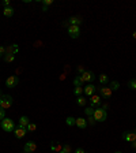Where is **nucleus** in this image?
<instances>
[{
  "label": "nucleus",
  "mask_w": 136,
  "mask_h": 153,
  "mask_svg": "<svg viewBox=\"0 0 136 153\" xmlns=\"http://www.w3.org/2000/svg\"><path fill=\"white\" fill-rule=\"evenodd\" d=\"M93 118L95 119V122H105V120H106V118H108V113H106V111H105L104 108L98 107V108L94 109Z\"/></svg>",
  "instance_id": "f257e3e1"
},
{
  "label": "nucleus",
  "mask_w": 136,
  "mask_h": 153,
  "mask_svg": "<svg viewBox=\"0 0 136 153\" xmlns=\"http://www.w3.org/2000/svg\"><path fill=\"white\" fill-rule=\"evenodd\" d=\"M12 104H14V99L10 95H3V97L0 99V108H3L4 111L11 108Z\"/></svg>",
  "instance_id": "f03ea898"
},
{
  "label": "nucleus",
  "mask_w": 136,
  "mask_h": 153,
  "mask_svg": "<svg viewBox=\"0 0 136 153\" xmlns=\"http://www.w3.org/2000/svg\"><path fill=\"white\" fill-rule=\"evenodd\" d=\"M1 127L3 130L7 131V133H11V131L15 130V124H14V120H11L10 118H4L1 120Z\"/></svg>",
  "instance_id": "7ed1b4c3"
},
{
  "label": "nucleus",
  "mask_w": 136,
  "mask_h": 153,
  "mask_svg": "<svg viewBox=\"0 0 136 153\" xmlns=\"http://www.w3.org/2000/svg\"><path fill=\"white\" fill-rule=\"evenodd\" d=\"M68 36L71 38H78L80 36V29L79 26H68Z\"/></svg>",
  "instance_id": "20e7f679"
},
{
  "label": "nucleus",
  "mask_w": 136,
  "mask_h": 153,
  "mask_svg": "<svg viewBox=\"0 0 136 153\" xmlns=\"http://www.w3.org/2000/svg\"><path fill=\"white\" fill-rule=\"evenodd\" d=\"M18 82H19V78L16 75H10L5 79V86L7 88H15V86L18 85Z\"/></svg>",
  "instance_id": "39448f33"
},
{
  "label": "nucleus",
  "mask_w": 136,
  "mask_h": 153,
  "mask_svg": "<svg viewBox=\"0 0 136 153\" xmlns=\"http://www.w3.org/2000/svg\"><path fill=\"white\" fill-rule=\"evenodd\" d=\"M80 76H82V79H83V82H87V83L93 82L94 81V78H95V75H94V72L93 71H84Z\"/></svg>",
  "instance_id": "423d86ee"
},
{
  "label": "nucleus",
  "mask_w": 136,
  "mask_h": 153,
  "mask_svg": "<svg viewBox=\"0 0 136 153\" xmlns=\"http://www.w3.org/2000/svg\"><path fill=\"white\" fill-rule=\"evenodd\" d=\"M36 149H37L36 142H33V141H30V142H26V144H25V148H23V152H25V153H33V152H36Z\"/></svg>",
  "instance_id": "0eeeda50"
},
{
  "label": "nucleus",
  "mask_w": 136,
  "mask_h": 153,
  "mask_svg": "<svg viewBox=\"0 0 136 153\" xmlns=\"http://www.w3.org/2000/svg\"><path fill=\"white\" fill-rule=\"evenodd\" d=\"M14 134H15V137H16L18 140H21V138H23V137L27 134V129H23V127H19V126L15 127Z\"/></svg>",
  "instance_id": "6e6552de"
},
{
  "label": "nucleus",
  "mask_w": 136,
  "mask_h": 153,
  "mask_svg": "<svg viewBox=\"0 0 136 153\" xmlns=\"http://www.w3.org/2000/svg\"><path fill=\"white\" fill-rule=\"evenodd\" d=\"M83 92H84V95L86 96L91 97V96L95 93V86L93 85V83H87V85L83 88Z\"/></svg>",
  "instance_id": "1a4fd4ad"
},
{
  "label": "nucleus",
  "mask_w": 136,
  "mask_h": 153,
  "mask_svg": "<svg viewBox=\"0 0 136 153\" xmlns=\"http://www.w3.org/2000/svg\"><path fill=\"white\" fill-rule=\"evenodd\" d=\"M98 89H100V93L104 99H110L112 97V92L113 90L110 89V88H105L104 86V88H98Z\"/></svg>",
  "instance_id": "9d476101"
},
{
  "label": "nucleus",
  "mask_w": 136,
  "mask_h": 153,
  "mask_svg": "<svg viewBox=\"0 0 136 153\" xmlns=\"http://www.w3.org/2000/svg\"><path fill=\"white\" fill-rule=\"evenodd\" d=\"M90 100H91L90 107H93V108H95V107L98 108V107L101 105V97H100V96L93 95V96H91V99H90Z\"/></svg>",
  "instance_id": "9b49d317"
},
{
  "label": "nucleus",
  "mask_w": 136,
  "mask_h": 153,
  "mask_svg": "<svg viewBox=\"0 0 136 153\" xmlns=\"http://www.w3.org/2000/svg\"><path fill=\"white\" fill-rule=\"evenodd\" d=\"M75 126H78L79 129H82V130H84L87 127V120L83 119V118H78L76 120H75Z\"/></svg>",
  "instance_id": "f8f14e48"
},
{
  "label": "nucleus",
  "mask_w": 136,
  "mask_h": 153,
  "mask_svg": "<svg viewBox=\"0 0 136 153\" xmlns=\"http://www.w3.org/2000/svg\"><path fill=\"white\" fill-rule=\"evenodd\" d=\"M122 138L125 141H128V142H133V141L136 140V134L132 131V133H124V135H122Z\"/></svg>",
  "instance_id": "ddd939ff"
},
{
  "label": "nucleus",
  "mask_w": 136,
  "mask_h": 153,
  "mask_svg": "<svg viewBox=\"0 0 136 153\" xmlns=\"http://www.w3.org/2000/svg\"><path fill=\"white\" fill-rule=\"evenodd\" d=\"M68 22H69V26H79L82 23V18H79V17H72V18L68 19Z\"/></svg>",
  "instance_id": "4468645a"
},
{
  "label": "nucleus",
  "mask_w": 136,
  "mask_h": 153,
  "mask_svg": "<svg viewBox=\"0 0 136 153\" xmlns=\"http://www.w3.org/2000/svg\"><path fill=\"white\" fill-rule=\"evenodd\" d=\"M29 123H30L29 118H27V116H21V119H19V127H23V129H26V127L29 126Z\"/></svg>",
  "instance_id": "2eb2a0df"
},
{
  "label": "nucleus",
  "mask_w": 136,
  "mask_h": 153,
  "mask_svg": "<svg viewBox=\"0 0 136 153\" xmlns=\"http://www.w3.org/2000/svg\"><path fill=\"white\" fill-rule=\"evenodd\" d=\"M3 15L7 17V18H11L14 15V8L11 6H10V7H4V8H3Z\"/></svg>",
  "instance_id": "dca6fc26"
},
{
  "label": "nucleus",
  "mask_w": 136,
  "mask_h": 153,
  "mask_svg": "<svg viewBox=\"0 0 136 153\" xmlns=\"http://www.w3.org/2000/svg\"><path fill=\"white\" fill-rule=\"evenodd\" d=\"M18 45H10L8 48H5V54H11V55H15L18 52Z\"/></svg>",
  "instance_id": "f3484780"
},
{
  "label": "nucleus",
  "mask_w": 136,
  "mask_h": 153,
  "mask_svg": "<svg viewBox=\"0 0 136 153\" xmlns=\"http://www.w3.org/2000/svg\"><path fill=\"white\" fill-rule=\"evenodd\" d=\"M53 4V0H42V11H48V7Z\"/></svg>",
  "instance_id": "a211bd4d"
},
{
  "label": "nucleus",
  "mask_w": 136,
  "mask_h": 153,
  "mask_svg": "<svg viewBox=\"0 0 136 153\" xmlns=\"http://www.w3.org/2000/svg\"><path fill=\"white\" fill-rule=\"evenodd\" d=\"M84 82H83V79H82V76H76L75 79H73V85H75V88H82V85H83Z\"/></svg>",
  "instance_id": "6ab92c4d"
},
{
  "label": "nucleus",
  "mask_w": 136,
  "mask_h": 153,
  "mask_svg": "<svg viewBox=\"0 0 136 153\" xmlns=\"http://www.w3.org/2000/svg\"><path fill=\"white\" fill-rule=\"evenodd\" d=\"M15 60V55H11V54H5L4 55V62L5 63H12Z\"/></svg>",
  "instance_id": "aec40b11"
},
{
  "label": "nucleus",
  "mask_w": 136,
  "mask_h": 153,
  "mask_svg": "<svg viewBox=\"0 0 136 153\" xmlns=\"http://www.w3.org/2000/svg\"><path fill=\"white\" fill-rule=\"evenodd\" d=\"M98 79H100V83H101V85H106V83L109 82V78H108V75H106V74H101Z\"/></svg>",
  "instance_id": "412c9836"
},
{
  "label": "nucleus",
  "mask_w": 136,
  "mask_h": 153,
  "mask_svg": "<svg viewBox=\"0 0 136 153\" xmlns=\"http://www.w3.org/2000/svg\"><path fill=\"white\" fill-rule=\"evenodd\" d=\"M86 103H87V100L84 99V97H82V96H79V97L76 99V104L79 105V107H84Z\"/></svg>",
  "instance_id": "4be33fe9"
},
{
  "label": "nucleus",
  "mask_w": 136,
  "mask_h": 153,
  "mask_svg": "<svg viewBox=\"0 0 136 153\" xmlns=\"http://www.w3.org/2000/svg\"><path fill=\"white\" fill-rule=\"evenodd\" d=\"M75 120H76V119H75V118H72V116H68L67 119H65V123H67V126H75Z\"/></svg>",
  "instance_id": "5701e85b"
},
{
  "label": "nucleus",
  "mask_w": 136,
  "mask_h": 153,
  "mask_svg": "<svg viewBox=\"0 0 136 153\" xmlns=\"http://www.w3.org/2000/svg\"><path fill=\"white\" fill-rule=\"evenodd\" d=\"M94 109H95V108H93V107H87V108L84 109V113H86L87 116L90 118V116H93V113H94Z\"/></svg>",
  "instance_id": "b1692460"
},
{
  "label": "nucleus",
  "mask_w": 136,
  "mask_h": 153,
  "mask_svg": "<svg viewBox=\"0 0 136 153\" xmlns=\"http://www.w3.org/2000/svg\"><path fill=\"white\" fill-rule=\"evenodd\" d=\"M128 88L132 90H136V79H131V81L128 82Z\"/></svg>",
  "instance_id": "393cba45"
},
{
  "label": "nucleus",
  "mask_w": 136,
  "mask_h": 153,
  "mask_svg": "<svg viewBox=\"0 0 136 153\" xmlns=\"http://www.w3.org/2000/svg\"><path fill=\"white\" fill-rule=\"evenodd\" d=\"M118 88H120V83H118L117 81H112V83H110V89H112V90H117Z\"/></svg>",
  "instance_id": "a878e982"
},
{
  "label": "nucleus",
  "mask_w": 136,
  "mask_h": 153,
  "mask_svg": "<svg viewBox=\"0 0 136 153\" xmlns=\"http://www.w3.org/2000/svg\"><path fill=\"white\" fill-rule=\"evenodd\" d=\"M27 131H36L37 130V124L36 123H29V126L26 127Z\"/></svg>",
  "instance_id": "bb28decb"
},
{
  "label": "nucleus",
  "mask_w": 136,
  "mask_h": 153,
  "mask_svg": "<svg viewBox=\"0 0 136 153\" xmlns=\"http://www.w3.org/2000/svg\"><path fill=\"white\" fill-rule=\"evenodd\" d=\"M50 148H52V150H56V152H61V149H63V146H61V145H54V144H52V146H50Z\"/></svg>",
  "instance_id": "cd10ccee"
},
{
  "label": "nucleus",
  "mask_w": 136,
  "mask_h": 153,
  "mask_svg": "<svg viewBox=\"0 0 136 153\" xmlns=\"http://www.w3.org/2000/svg\"><path fill=\"white\" fill-rule=\"evenodd\" d=\"M82 92H83V88H75V90H73V93H75L76 97H79L82 95Z\"/></svg>",
  "instance_id": "c85d7f7f"
},
{
  "label": "nucleus",
  "mask_w": 136,
  "mask_h": 153,
  "mask_svg": "<svg viewBox=\"0 0 136 153\" xmlns=\"http://www.w3.org/2000/svg\"><path fill=\"white\" fill-rule=\"evenodd\" d=\"M61 152H63V153H69V152H71V148H69L68 145H64L63 149H61Z\"/></svg>",
  "instance_id": "c756f323"
},
{
  "label": "nucleus",
  "mask_w": 136,
  "mask_h": 153,
  "mask_svg": "<svg viewBox=\"0 0 136 153\" xmlns=\"http://www.w3.org/2000/svg\"><path fill=\"white\" fill-rule=\"evenodd\" d=\"M76 71H78V72H79V74H80V75H82V74H83V72L86 71V70H84V67H83V66H78Z\"/></svg>",
  "instance_id": "7c9ffc66"
},
{
  "label": "nucleus",
  "mask_w": 136,
  "mask_h": 153,
  "mask_svg": "<svg viewBox=\"0 0 136 153\" xmlns=\"http://www.w3.org/2000/svg\"><path fill=\"white\" fill-rule=\"evenodd\" d=\"M5 118V111L3 108H0V120H3Z\"/></svg>",
  "instance_id": "2f4dec72"
},
{
  "label": "nucleus",
  "mask_w": 136,
  "mask_h": 153,
  "mask_svg": "<svg viewBox=\"0 0 136 153\" xmlns=\"http://www.w3.org/2000/svg\"><path fill=\"white\" fill-rule=\"evenodd\" d=\"M4 55H5V48L4 47H0V58L4 56Z\"/></svg>",
  "instance_id": "473e14b6"
},
{
  "label": "nucleus",
  "mask_w": 136,
  "mask_h": 153,
  "mask_svg": "<svg viewBox=\"0 0 136 153\" xmlns=\"http://www.w3.org/2000/svg\"><path fill=\"white\" fill-rule=\"evenodd\" d=\"M89 122H90V124H95V119H94L93 116L89 118Z\"/></svg>",
  "instance_id": "72a5a7b5"
},
{
  "label": "nucleus",
  "mask_w": 136,
  "mask_h": 153,
  "mask_svg": "<svg viewBox=\"0 0 136 153\" xmlns=\"http://www.w3.org/2000/svg\"><path fill=\"white\" fill-rule=\"evenodd\" d=\"M3 6H4V7H10V0H4V1H3Z\"/></svg>",
  "instance_id": "f704fd0d"
},
{
  "label": "nucleus",
  "mask_w": 136,
  "mask_h": 153,
  "mask_svg": "<svg viewBox=\"0 0 136 153\" xmlns=\"http://www.w3.org/2000/svg\"><path fill=\"white\" fill-rule=\"evenodd\" d=\"M75 153H86V152H84V150H83L82 148H78L76 150H75Z\"/></svg>",
  "instance_id": "c9c22d12"
},
{
  "label": "nucleus",
  "mask_w": 136,
  "mask_h": 153,
  "mask_svg": "<svg viewBox=\"0 0 136 153\" xmlns=\"http://www.w3.org/2000/svg\"><path fill=\"white\" fill-rule=\"evenodd\" d=\"M132 148H133V149H136V140L133 141V142H132Z\"/></svg>",
  "instance_id": "e433bc0d"
},
{
  "label": "nucleus",
  "mask_w": 136,
  "mask_h": 153,
  "mask_svg": "<svg viewBox=\"0 0 136 153\" xmlns=\"http://www.w3.org/2000/svg\"><path fill=\"white\" fill-rule=\"evenodd\" d=\"M132 37H133V38H136V32H133V34H132Z\"/></svg>",
  "instance_id": "4c0bfd02"
},
{
  "label": "nucleus",
  "mask_w": 136,
  "mask_h": 153,
  "mask_svg": "<svg viewBox=\"0 0 136 153\" xmlns=\"http://www.w3.org/2000/svg\"><path fill=\"white\" fill-rule=\"evenodd\" d=\"M1 97H3V95H1V90H0V99H1Z\"/></svg>",
  "instance_id": "58836bf2"
},
{
  "label": "nucleus",
  "mask_w": 136,
  "mask_h": 153,
  "mask_svg": "<svg viewBox=\"0 0 136 153\" xmlns=\"http://www.w3.org/2000/svg\"><path fill=\"white\" fill-rule=\"evenodd\" d=\"M0 127H1V120H0Z\"/></svg>",
  "instance_id": "ea45409f"
},
{
  "label": "nucleus",
  "mask_w": 136,
  "mask_h": 153,
  "mask_svg": "<svg viewBox=\"0 0 136 153\" xmlns=\"http://www.w3.org/2000/svg\"><path fill=\"white\" fill-rule=\"evenodd\" d=\"M133 133H135V134H136V130H135V131H133Z\"/></svg>",
  "instance_id": "a19ab883"
},
{
  "label": "nucleus",
  "mask_w": 136,
  "mask_h": 153,
  "mask_svg": "<svg viewBox=\"0 0 136 153\" xmlns=\"http://www.w3.org/2000/svg\"><path fill=\"white\" fill-rule=\"evenodd\" d=\"M116 153H121V152H116Z\"/></svg>",
  "instance_id": "79ce46f5"
},
{
  "label": "nucleus",
  "mask_w": 136,
  "mask_h": 153,
  "mask_svg": "<svg viewBox=\"0 0 136 153\" xmlns=\"http://www.w3.org/2000/svg\"><path fill=\"white\" fill-rule=\"evenodd\" d=\"M23 153H25V152H23Z\"/></svg>",
  "instance_id": "37998d69"
}]
</instances>
